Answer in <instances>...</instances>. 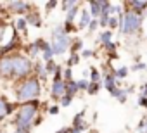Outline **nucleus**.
Masks as SVG:
<instances>
[{"mask_svg": "<svg viewBox=\"0 0 147 133\" xmlns=\"http://www.w3.org/2000/svg\"><path fill=\"white\" fill-rule=\"evenodd\" d=\"M45 107V111L49 109V105L42 104L40 99L36 100H31V102H26V104H19L18 105V111L12 118V126H14V131H19V133H31V130L35 128L33 123L35 119L40 116V111Z\"/></svg>", "mask_w": 147, "mask_h": 133, "instance_id": "nucleus-1", "label": "nucleus"}, {"mask_svg": "<svg viewBox=\"0 0 147 133\" xmlns=\"http://www.w3.org/2000/svg\"><path fill=\"white\" fill-rule=\"evenodd\" d=\"M42 95V81L36 76H30L14 85V100L16 104H26L40 99Z\"/></svg>", "mask_w": 147, "mask_h": 133, "instance_id": "nucleus-2", "label": "nucleus"}, {"mask_svg": "<svg viewBox=\"0 0 147 133\" xmlns=\"http://www.w3.org/2000/svg\"><path fill=\"white\" fill-rule=\"evenodd\" d=\"M11 60H12V81H14V85L33 76V64L35 62L28 55H24L21 52L11 54Z\"/></svg>", "mask_w": 147, "mask_h": 133, "instance_id": "nucleus-3", "label": "nucleus"}, {"mask_svg": "<svg viewBox=\"0 0 147 133\" xmlns=\"http://www.w3.org/2000/svg\"><path fill=\"white\" fill-rule=\"evenodd\" d=\"M144 17L145 16H138L133 11H130V9L125 7V17L123 19L118 17L119 19V30H118L119 35H123V36H135V35H138L140 28H142Z\"/></svg>", "mask_w": 147, "mask_h": 133, "instance_id": "nucleus-4", "label": "nucleus"}, {"mask_svg": "<svg viewBox=\"0 0 147 133\" xmlns=\"http://www.w3.org/2000/svg\"><path fill=\"white\" fill-rule=\"evenodd\" d=\"M71 43H73V36L69 35H57V36H50V45L55 52V55H64L69 48H71Z\"/></svg>", "mask_w": 147, "mask_h": 133, "instance_id": "nucleus-5", "label": "nucleus"}, {"mask_svg": "<svg viewBox=\"0 0 147 133\" xmlns=\"http://www.w3.org/2000/svg\"><path fill=\"white\" fill-rule=\"evenodd\" d=\"M5 9H7V12L16 14L18 17H24L28 12H31V11L35 9V4L24 2V0H14V2L5 4Z\"/></svg>", "mask_w": 147, "mask_h": 133, "instance_id": "nucleus-6", "label": "nucleus"}, {"mask_svg": "<svg viewBox=\"0 0 147 133\" xmlns=\"http://www.w3.org/2000/svg\"><path fill=\"white\" fill-rule=\"evenodd\" d=\"M66 87H67V83L64 80H52V83H50V99L54 102H61V99L66 95Z\"/></svg>", "mask_w": 147, "mask_h": 133, "instance_id": "nucleus-7", "label": "nucleus"}, {"mask_svg": "<svg viewBox=\"0 0 147 133\" xmlns=\"http://www.w3.org/2000/svg\"><path fill=\"white\" fill-rule=\"evenodd\" d=\"M18 105H19V104H14V102H11L9 99H5L4 95H0V123H2L5 118L16 114Z\"/></svg>", "mask_w": 147, "mask_h": 133, "instance_id": "nucleus-8", "label": "nucleus"}, {"mask_svg": "<svg viewBox=\"0 0 147 133\" xmlns=\"http://www.w3.org/2000/svg\"><path fill=\"white\" fill-rule=\"evenodd\" d=\"M123 5L138 16H147V0H130V2H123Z\"/></svg>", "mask_w": 147, "mask_h": 133, "instance_id": "nucleus-9", "label": "nucleus"}, {"mask_svg": "<svg viewBox=\"0 0 147 133\" xmlns=\"http://www.w3.org/2000/svg\"><path fill=\"white\" fill-rule=\"evenodd\" d=\"M85 114H87V111L85 109H82L78 114H75V118H73V121H71V128H76V130H80V131H87L88 128H90V124H88V121L85 119Z\"/></svg>", "mask_w": 147, "mask_h": 133, "instance_id": "nucleus-10", "label": "nucleus"}, {"mask_svg": "<svg viewBox=\"0 0 147 133\" xmlns=\"http://www.w3.org/2000/svg\"><path fill=\"white\" fill-rule=\"evenodd\" d=\"M33 76H36L42 83H45L50 76H49V73H47V69H45V62H42V60H36L35 64H33Z\"/></svg>", "mask_w": 147, "mask_h": 133, "instance_id": "nucleus-11", "label": "nucleus"}, {"mask_svg": "<svg viewBox=\"0 0 147 133\" xmlns=\"http://www.w3.org/2000/svg\"><path fill=\"white\" fill-rule=\"evenodd\" d=\"M102 85H104V88H106L109 93H113L116 88H119V81L114 78V75H113V73H109V75H104V76H102Z\"/></svg>", "mask_w": 147, "mask_h": 133, "instance_id": "nucleus-12", "label": "nucleus"}, {"mask_svg": "<svg viewBox=\"0 0 147 133\" xmlns=\"http://www.w3.org/2000/svg\"><path fill=\"white\" fill-rule=\"evenodd\" d=\"M90 23H92L90 11H88V9H82V12H80V19H78V23H76L78 31H82V30H88Z\"/></svg>", "mask_w": 147, "mask_h": 133, "instance_id": "nucleus-13", "label": "nucleus"}, {"mask_svg": "<svg viewBox=\"0 0 147 133\" xmlns=\"http://www.w3.org/2000/svg\"><path fill=\"white\" fill-rule=\"evenodd\" d=\"M24 55H28L33 62L38 60V57H42V50L38 48V45L35 42H30L26 47H24Z\"/></svg>", "mask_w": 147, "mask_h": 133, "instance_id": "nucleus-14", "label": "nucleus"}, {"mask_svg": "<svg viewBox=\"0 0 147 133\" xmlns=\"http://www.w3.org/2000/svg\"><path fill=\"white\" fill-rule=\"evenodd\" d=\"M24 17H26V21H28V24L33 26V28H42V24H43V19H42L40 12H38L36 9H33L31 12H28Z\"/></svg>", "mask_w": 147, "mask_h": 133, "instance_id": "nucleus-15", "label": "nucleus"}, {"mask_svg": "<svg viewBox=\"0 0 147 133\" xmlns=\"http://www.w3.org/2000/svg\"><path fill=\"white\" fill-rule=\"evenodd\" d=\"M88 11L92 19H99L102 14V0H90L88 2Z\"/></svg>", "mask_w": 147, "mask_h": 133, "instance_id": "nucleus-16", "label": "nucleus"}, {"mask_svg": "<svg viewBox=\"0 0 147 133\" xmlns=\"http://www.w3.org/2000/svg\"><path fill=\"white\" fill-rule=\"evenodd\" d=\"M21 36H26L28 35V28H30V24H28V21H26V17H18L16 21H14V26H12Z\"/></svg>", "mask_w": 147, "mask_h": 133, "instance_id": "nucleus-17", "label": "nucleus"}, {"mask_svg": "<svg viewBox=\"0 0 147 133\" xmlns=\"http://www.w3.org/2000/svg\"><path fill=\"white\" fill-rule=\"evenodd\" d=\"M85 50V42L82 38H73V43H71V48H69V54H82Z\"/></svg>", "mask_w": 147, "mask_h": 133, "instance_id": "nucleus-18", "label": "nucleus"}, {"mask_svg": "<svg viewBox=\"0 0 147 133\" xmlns=\"http://www.w3.org/2000/svg\"><path fill=\"white\" fill-rule=\"evenodd\" d=\"M80 12H82V2H80L76 7H73L69 12H66V19H64V21H66V23H75L76 17L80 16Z\"/></svg>", "mask_w": 147, "mask_h": 133, "instance_id": "nucleus-19", "label": "nucleus"}, {"mask_svg": "<svg viewBox=\"0 0 147 133\" xmlns=\"http://www.w3.org/2000/svg\"><path fill=\"white\" fill-rule=\"evenodd\" d=\"M88 80L92 83H102V73L99 71V68L90 66V69H88Z\"/></svg>", "mask_w": 147, "mask_h": 133, "instance_id": "nucleus-20", "label": "nucleus"}, {"mask_svg": "<svg viewBox=\"0 0 147 133\" xmlns=\"http://www.w3.org/2000/svg\"><path fill=\"white\" fill-rule=\"evenodd\" d=\"M97 42H99L100 47L106 45V43H109V42H113V31L111 30H102L99 33V36H97Z\"/></svg>", "mask_w": 147, "mask_h": 133, "instance_id": "nucleus-21", "label": "nucleus"}, {"mask_svg": "<svg viewBox=\"0 0 147 133\" xmlns=\"http://www.w3.org/2000/svg\"><path fill=\"white\" fill-rule=\"evenodd\" d=\"M111 95H113L119 104H126V100H128V93H126V90H125V88H121V87H119V88H116Z\"/></svg>", "mask_w": 147, "mask_h": 133, "instance_id": "nucleus-22", "label": "nucleus"}, {"mask_svg": "<svg viewBox=\"0 0 147 133\" xmlns=\"http://www.w3.org/2000/svg\"><path fill=\"white\" fill-rule=\"evenodd\" d=\"M128 75H130V69L126 68V66H119V68H116V69H114V76H116V80H118V81L125 80Z\"/></svg>", "mask_w": 147, "mask_h": 133, "instance_id": "nucleus-23", "label": "nucleus"}, {"mask_svg": "<svg viewBox=\"0 0 147 133\" xmlns=\"http://www.w3.org/2000/svg\"><path fill=\"white\" fill-rule=\"evenodd\" d=\"M82 60V55L80 54H69L67 60H66V68H75V66H78Z\"/></svg>", "mask_w": 147, "mask_h": 133, "instance_id": "nucleus-24", "label": "nucleus"}, {"mask_svg": "<svg viewBox=\"0 0 147 133\" xmlns=\"http://www.w3.org/2000/svg\"><path fill=\"white\" fill-rule=\"evenodd\" d=\"M54 57H55V52H54V48H52V45L47 48V50H43L42 52V62H50V60H54Z\"/></svg>", "mask_w": 147, "mask_h": 133, "instance_id": "nucleus-25", "label": "nucleus"}, {"mask_svg": "<svg viewBox=\"0 0 147 133\" xmlns=\"http://www.w3.org/2000/svg\"><path fill=\"white\" fill-rule=\"evenodd\" d=\"M78 92H80V90H78V83H76V80H73V81L67 83V87H66V95L75 97Z\"/></svg>", "mask_w": 147, "mask_h": 133, "instance_id": "nucleus-26", "label": "nucleus"}, {"mask_svg": "<svg viewBox=\"0 0 147 133\" xmlns=\"http://www.w3.org/2000/svg\"><path fill=\"white\" fill-rule=\"evenodd\" d=\"M80 2L78 0H66V2H61V9H62V12H69L73 7H76Z\"/></svg>", "mask_w": 147, "mask_h": 133, "instance_id": "nucleus-27", "label": "nucleus"}, {"mask_svg": "<svg viewBox=\"0 0 147 133\" xmlns=\"http://www.w3.org/2000/svg\"><path fill=\"white\" fill-rule=\"evenodd\" d=\"M7 30H9L7 23H5L4 19H0V47H2L4 42H5V33H7Z\"/></svg>", "mask_w": 147, "mask_h": 133, "instance_id": "nucleus-28", "label": "nucleus"}, {"mask_svg": "<svg viewBox=\"0 0 147 133\" xmlns=\"http://www.w3.org/2000/svg\"><path fill=\"white\" fill-rule=\"evenodd\" d=\"M107 30H111V31H116V30H119V19H118V16H111V17H109Z\"/></svg>", "mask_w": 147, "mask_h": 133, "instance_id": "nucleus-29", "label": "nucleus"}, {"mask_svg": "<svg viewBox=\"0 0 147 133\" xmlns=\"http://www.w3.org/2000/svg\"><path fill=\"white\" fill-rule=\"evenodd\" d=\"M100 88H104L102 83H92V81H90V87H88L87 93H88V95H97V93L100 92Z\"/></svg>", "mask_w": 147, "mask_h": 133, "instance_id": "nucleus-30", "label": "nucleus"}, {"mask_svg": "<svg viewBox=\"0 0 147 133\" xmlns=\"http://www.w3.org/2000/svg\"><path fill=\"white\" fill-rule=\"evenodd\" d=\"M137 133H147V114L142 116V119L137 123Z\"/></svg>", "mask_w": 147, "mask_h": 133, "instance_id": "nucleus-31", "label": "nucleus"}, {"mask_svg": "<svg viewBox=\"0 0 147 133\" xmlns=\"http://www.w3.org/2000/svg\"><path fill=\"white\" fill-rule=\"evenodd\" d=\"M57 62L55 60H50V62H45V69H47V73H49V76H54L55 75V71H57Z\"/></svg>", "mask_w": 147, "mask_h": 133, "instance_id": "nucleus-32", "label": "nucleus"}, {"mask_svg": "<svg viewBox=\"0 0 147 133\" xmlns=\"http://www.w3.org/2000/svg\"><path fill=\"white\" fill-rule=\"evenodd\" d=\"M64 31H66V35H73V33H76L78 31V26L75 24V23H66L64 21Z\"/></svg>", "mask_w": 147, "mask_h": 133, "instance_id": "nucleus-33", "label": "nucleus"}, {"mask_svg": "<svg viewBox=\"0 0 147 133\" xmlns=\"http://www.w3.org/2000/svg\"><path fill=\"white\" fill-rule=\"evenodd\" d=\"M76 83H78V90H80V92H87L88 87H90V80H87V78L76 80Z\"/></svg>", "mask_w": 147, "mask_h": 133, "instance_id": "nucleus-34", "label": "nucleus"}, {"mask_svg": "<svg viewBox=\"0 0 147 133\" xmlns=\"http://www.w3.org/2000/svg\"><path fill=\"white\" fill-rule=\"evenodd\" d=\"M35 43L38 45V48H40L42 52H43V50H47V48L50 47V42H49V40H45V38H36V40H35Z\"/></svg>", "mask_w": 147, "mask_h": 133, "instance_id": "nucleus-35", "label": "nucleus"}, {"mask_svg": "<svg viewBox=\"0 0 147 133\" xmlns=\"http://www.w3.org/2000/svg\"><path fill=\"white\" fill-rule=\"evenodd\" d=\"M62 80H64L66 83H69V81H73V80H75V78H73V68H64Z\"/></svg>", "mask_w": 147, "mask_h": 133, "instance_id": "nucleus-36", "label": "nucleus"}, {"mask_svg": "<svg viewBox=\"0 0 147 133\" xmlns=\"http://www.w3.org/2000/svg\"><path fill=\"white\" fill-rule=\"evenodd\" d=\"M73 99H75V97H71V95H64V97L61 99L59 105H61V107H69V105H71V102H73Z\"/></svg>", "mask_w": 147, "mask_h": 133, "instance_id": "nucleus-37", "label": "nucleus"}, {"mask_svg": "<svg viewBox=\"0 0 147 133\" xmlns=\"http://www.w3.org/2000/svg\"><path fill=\"white\" fill-rule=\"evenodd\" d=\"M59 111H61V105H59V104H52V105H49L47 114H50V116H57Z\"/></svg>", "mask_w": 147, "mask_h": 133, "instance_id": "nucleus-38", "label": "nucleus"}, {"mask_svg": "<svg viewBox=\"0 0 147 133\" xmlns=\"http://www.w3.org/2000/svg\"><path fill=\"white\" fill-rule=\"evenodd\" d=\"M100 26H99V19H92V23H90V26H88V33H95L97 30H99Z\"/></svg>", "mask_w": 147, "mask_h": 133, "instance_id": "nucleus-39", "label": "nucleus"}, {"mask_svg": "<svg viewBox=\"0 0 147 133\" xmlns=\"http://www.w3.org/2000/svg\"><path fill=\"white\" fill-rule=\"evenodd\" d=\"M137 105H138V107L147 109V97H144V95H140V93H138V97H137Z\"/></svg>", "mask_w": 147, "mask_h": 133, "instance_id": "nucleus-40", "label": "nucleus"}, {"mask_svg": "<svg viewBox=\"0 0 147 133\" xmlns=\"http://www.w3.org/2000/svg\"><path fill=\"white\" fill-rule=\"evenodd\" d=\"M57 5H61V4L55 2V0H52V2H45V11H47V12H52Z\"/></svg>", "mask_w": 147, "mask_h": 133, "instance_id": "nucleus-41", "label": "nucleus"}, {"mask_svg": "<svg viewBox=\"0 0 147 133\" xmlns=\"http://www.w3.org/2000/svg\"><path fill=\"white\" fill-rule=\"evenodd\" d=\"M80 55H82V59H90V57L95 55V50H92V48H85Z\"/></svg>", "mask_w": 147, "mask_h": 133, "instance_id": "nucleus-42", "label": "nucleus"}, {"mask_svg": "<svg viewBox=\"0 0 147 133\" xmlns=\"http://www.w3.org/2000/svg\"><path fill=\"white\" fill-rule=\"evenodd\" d=\"M145 62H137V64H133L131 66V71H145Z\"/></svg>", "mask_w": 147, "mask_h": 133, "instance_id": "nucleus-43", "label": "nucleus"}, {"mask_svg": "<svg viewBox=\"0 0 147 133\" xmlns=\"http://www.w3.org/2000/svg\"><path fill=\"white\" fill-rule=\"evenodd\" d=\"M140 95H144V97H147V81H145L144 85H140Z\"/></svg>", "mask_w": 147, "mask_h": 133, "instance_id": "nucleus-44", "label": "nucleus"}, {"mask_svg": "<svg viewBox=\"0 0 147 133\" xmlns=\"http://www.w3.org/2000/svg\"><path fill=\"white\" fill-rule=\"evenodd\" d=\"M42 123H43V116H42V114H40V116H38V118H36V119H35V123H33V126H35V128H36V126H40V124H42Z\"/></svg>", "mask_w": 147, "mask_h": 133, "instance_id": "nucleus-45", "label": "nucleus"}, {"mask_svg": "<svg viewBox=\"0 0 147 133\" xmlns=\"http://www.w3.org/2000/svg\"><path fill=\"white\" fill-rule=\"evenodd\" d=\"M55 133H69V128H66V126H62V128H59Z\"/></svg>", "mask_w": 147, "mask_h": 133, "instance_id": "nucleus-46", "label": "nucleus"}, {"mask_svg": "<svg viewBox=\"0 0 147 133\" xmlns=\"http://www.w3.org/2000/svg\"><path fill=\"white\" fill-rule=\"evenodd\" d=\"M125 90H126V93L130 95V93H133V90H135V87H133V85H130V87H126Z\"/></svg>", "mask_w": 147, "mask_h": 133, "instance_id": "nucleus-47", "label": "nucleus"}, {"mask_svg": "<svg viewBox=\"0 0 147 133\" xmlns=\"http://www.w3.org/2000/svg\"><path fill=\"white\" fill-rule=\"evenodd\" d=\"M69 133H83V131H80V130H76V128H71V126H69Z\"/></svg>", "mask_w": 147, "mask_h": 133, "instance_id": "nucleus-48", "label": "nucleus"}, {"mask_svg": "<svg viewBox=\"0 0 147 133\" xmlns=\"http://www.w3.org/2000/svg\"><path fill=\"white\" fill-rule=\"evenodd\" d=\"M0 85H2V76H0ZM0 95H2V93H0Z\"/></svg>", "mask_w": 147, "mask_h": 133, "instance_id": "nucleus-49", "label": "nucleus"}, {"mask_svg": "<svg viewBox=\"0 0 147 133\" xmlns=\"http://www.w3.org/2000/svg\"><path fill=\"white\" fill-rule=\"evenodd\" d=\"M0 133H2V128H0Z\"/></svg>", "mask_w": 147, "mask_h": 133, "instance_id": "nucleus-50", "label": "nucleus"}, {"mask_svg": "<svg viewBox=\"0 0 147 133\" xmlns=\"http://www.w3.org/2000/svg\"><path fill=\"white\" fill-rule=\"evenodd\" d=\"M14 133H19V131H14Z\"/></svg>", "mask_w": 147, "mask_h": 133, "instance_id": "nucleus-51", "label": "nucleus"}]
</instances>
